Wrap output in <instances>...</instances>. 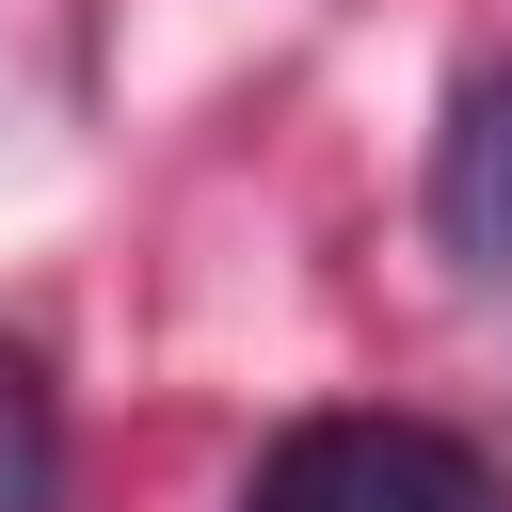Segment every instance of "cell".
<instances>
[{
	"instance_id": "1",
	"label": "cell",
	"mask_w": 512,
	"mask_h": 512,
	"mask_svg": "<svg viewBox=\"0 0 512 512\" xmlns=\"http://www.w3.org/2000/svg\"><path fill=\"white\" fill-rule=\"evenodd\" d=\"M224 512H512L496 464L448 432V416H384V400H336V416H288Z\"/></svg>"
},
{
	"instance_id": "3",
	"label": "cell",
	"mask_w": 512,
	"mask_h": 512,
	"mask_svg": "<svg viewBox=\"0 0 512 512\" xmlns=\"http://www.w3.org/2000/svg\"><path fill=\"white\" fill-rule=\"evenodd\" d=\"M0 512H64V400L32 336H0Z\"/></svg>"
},
{
	"instance_id": "2",
	"label": "cell",
	"mask_w": 512,
	"mask_h": 512,
	"mask_svg": "<svg viewBox=\"0 0 512 512\" xmlns=\"http://www.w3.org/2000/svg\"><path fill=\"white\" fill-rule=\"evenodd\" d=\"M432 256L464 288H512V64H480L448 112H432Z\"/></svg>"
}]
</instances>
